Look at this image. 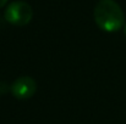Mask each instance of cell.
Wrapping results in <instances>:
<instances>
[{
    "label": "cell",
    "mask_w": 126,
    "mask_h": 124,
    "mask_svg": "<svg viewBox=\"0 0 126 124\" xmlns=\"http://www.w3.org/2000/svg\"><path fill=\"white\" fill-rule=\"evenodd\" d=\"M37 90V84L33 78L28 76H23L17 78L11 85L12 95L18 100H27L31 99Z\"/></svg>",
    "instance_id": "cell-3"
},
{
    "label": "cell",
    "mask_w": 126,
    "mask_h": 124,
    "mask_svg": "<svg viewBox=\"0 0 126 124\" xmlns=\"http://www.w3.org/2000/svg\"><path fill=\"white\" fill-rule=\"evenodd\" d=\"M94 21L102 31L114 33L123 28L125 17L116 1L99 0L94 7Z\"/></svg>",
    "instance_id": "cell-1"
},
{
    "label": "cell",
    "mask_w": 126,
    "mask_h": 124,
    "mask_svg": "<svg viewBox=\"0 0 126 124\" xmlns=\"http://www.w3.org/2000/svg\"><path fill=\"white\" fill-rule=\"evenodd\" d=\"M124 34H125V37H126V24L124 26Z\"/></svg>",
    "instance_id": "cell-6"
},
{
    "label": "cell",
    "mask_w": 126,
    "mask_h": 124,
    "mask_svg": "<svg viewBox=\"0 0 126 124\" xmlns=\"http://www.w3.org/2000/svg\"><path fill=\"white\" fill-rule=\"evenodd\" d=\"M32 7L26 1H14L9 4L4 13L6 22L18 27L28 24L32 20Z\"/></svg>",
    "instance_id": "cell-2"
},
{
    "label": "cell",
    "mask_w": 126,
    "mask_h": 124,
    "mask_svg": "<svg viewBox=\"0 0 126 124\" xmlns=\"http://www.w3.org/2000/svg\"><path fill=\"white\" fill-rule=\"evenodd\" d=\"M7 1H9V0H0V7L5 6V5L7 4Z\"/></svg>",
    "instance_id": "cell-5"
},
{
    "label": "cell",
    "mask_w": 126,
    "mask_h": 124,
    "mask_svg": "<svg viewBox=\"0 0 126 124\" xmlns=\"http://www.w3.org/2000/svg\"><path fill=\"white\" fill-rule=\"evenodd\" d=\"M9 90H11V88L6 84L5 82H1L0 83V94L1 95H4V94H6Z\"/></svg>",
    "instance_id": "cell-4"
}]
</instances>
